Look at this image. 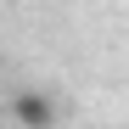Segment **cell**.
Instances as JSON below:
<instances>
[{
	"label": "cell",
	"mask_w": 129,
	"mask_h": 129,
	"mask_svg": "<svg viewBox=\"0 0 129 129\" xmlns=\"http://www.w3.org/2000/svg\"><path fill=\"white\" fill-rule=\"evenodd\" d=\"M11 123L17 129H56V95L51 90H17L11 95Z\"/></svg>",
	"instance_id": "6da1fadb"
}]
</instances>
